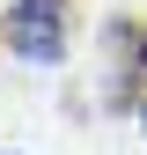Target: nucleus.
<instances>
[{
	"mask_svg": "<svg viewBox=\"0 0 147 155\" xmlns=\"http://www.w3.org/2000/svg\"><path fill=\"white\" fill-rule=\"evenodd\" d=\"M74 45V0H15L8 8V52L30 67H59Z\"/></svg>",
	"mask_w": 147,
	"mask_h": 155,
	"instance_id": "obj_1",
	"label": "nucleus"
},
{
	"mask_svg": "<svg viewBox=\"0 0 147 155\" xmlns=\"http://www.w3.org/2000/svg\"><path fill=\"white\" fill-rule=\"evenodd\" d=\"M103 37H110V59H118V104L147 111V22L118 15V22H110Z\"/></svg>",
	"mask_w": 147,
	"mask_h": 155,
	"instance_id": "obj_2",
	"label": "nucleus"
}]
</instances>
